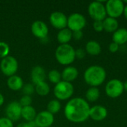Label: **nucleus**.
Here are the masks:
<instances>
[{"instance_id":"nucleus-39","label":"nucleus","mask_w":127,"mask_h":127,"mask_svg":"<svg viewBox=\"0 0 127 127\" xmlns=\"http://www.w3.org/2000/svg\"><path fill=\"white\" fill-rule=\"evenodd\" d=\"M123 84H124V91H127V80H126L124 83H123Z\"/></svg>"},{"instance_id":"nucleus-14","label":"nucleus","mask_w":127,"mask_h":127,"mask_svg":"<svg viewBox=\"0 0 127 127\" xmlns=\"http://www.w3.org/2000/svg\"><path fill=\"white\" fill-rule=\"evenodd\" d=\"M108 115L107 109L103 106L97 105L90 108L89 118L95 121H101L106 118Z\"/></svg>"},{"instance_id":"nucleus-18","label":"nucleus","mask_w":127,"mask_h":127,"mask_svg":"<svg viewBox=\"0 0 127 127\" xmlns=\"http://www.w3.org/2000/svg\"><path fill=\"white\" fill-rule=\"evenodd\" d=\"M71 39H72V31L68 28L60 30L57 36V39L60 45L68 44V42L71 40Z\"/></svg>"},{"instance_id":"nucleus-16","label":"nucleus","mask_w":127,"mask_h":127,"mask_svg":"<svg viewBox=\"0 0 127 127\" xmlns=\"http://www.w3.org/2000/svg\"><path fill=\"white\" fill-rule=\"evenodd\" d=\"M78 74V70L76 68L73 66H68L63 71L61 77L63 81L71 83L77 78Z\"/></svg>"},{"instance_id":"nucleus-8","label":"nucleus","mask_w":127,"mask_h":127,"mask_svg":"<svg viewBox=\"0 0 127 127\" xmlns=\"http://www.w3.org/2000/svg\"><path fill=\"white\" fill-rule=\"evenodd\" d=\"M124 84L118 79H112L106 86V93L111 98H118L124 92Z\"/></svg>"},{"instance_id":"nucleus-29","label":"nucleus","mask_w":127,"mask_h":127,"mask_svg":"<svg viewBox=\"0 0 127 127\" xmlns=\"http://www.w3.org/2000/svg\"><path fill=\"white\" fill-rule=\"evenodd\" d=\"M19 104L22 106V107H25V106H31V103H32V99L31 97V96L28 95H23L20 100H19Z\"/></svg>"},{"instance_id":"nucleus-36","label":"nucleus","mask_w":127,"mask_h":127,"mask_svg":"<svg viewBox=\"0 0 127 127\" xmlns=\"http://www.w3.org/2000/svg\"><path fill=\"white\" fill-rule=\"evenodd\" d=\"M28 123L29 127H37V125H36V122H35L34 121H29V122H28Z\"/></svg>"},{"instance_id":"nucleus-28","label":"nucleus","mask_w":127,"mask_h":127,"mask_svg":"<svg viewBox=\"0 0 127 127\" xmlns=\"http://www.w3.org/2000/svg\"><path fill=\"white\" fill-rule=\"evenodd\" d=\"M22 92L25 94V95H28L30 96L31 95H32L34 91H35V87L33 86V84L31 83H26L23 86L22 89Z\"/></svg>"},{"instance_id":"nucleus-2","label":"nucleus","mask_w":127,"mask_h":127,"mask_svg":"<svg viewBox=\"0 0 127 127\" xmlns=\"http://www.w3.org/2000/svg\"><path fill=\"white\" fill-rule=\"evenodd\" d=\"M85 82L92 87H97L103 83L106 77V70L100 65H92L84 72Z\"/></svg>"},{"instance_id":"nucleus-13","label":"nucleus","mask_w":127,"mask_h":127,"mask_svg":"<svg viewBox=\"0 0 127 127\" xmlns=\"http://www.w3.org/2000/svg\"><path fill=\"white\" fill-rule=\"evenodd\" d=\"M34 121L38 127H51L54 121V115L47 110L40 112L36 115Z\"/></svg>"},{"instance_id":"nucleus-33","label":"nucleus","mask_w":127,"mask_h":127,"mask_svg":"<svg viewBox=\"0 0 127 127\" xmlns=\"http://www.w3.org/2000/svg\"><path fill=\"white\" fill-rule=\"evenodd\" d=\"M83 33L82 31H76L72 32V38H74L76 40H80L83 38Z\"/></svg>"},{"instance_id":"nucleus-5","label":"nucleus","mask_w":127,"mask_h":127,"mask_svg":"<svg viewBox=\"0 0 127 127\" xmlns=\"http://www.w3.org/2000/svg\"><path fill=\"white\" fill-rule=\"evenodd\" d=\"M88 12L90 17L95 21H103L107 15L105 5L100 1L91 2L88 7Z\"/></svg>"},{"instance_id":"nucleus-3","label":"nucleus","mask_w":127,"mask_h":127,"mask_svg":"<svg viewBox=\"0 0 127 127\" xmlns=\"http://www.w3.org/2000/svg\"><path fill=\"white\" fill-rule=\"evenodd\" d=\"M55 57L60 64L63 65H70L76 59L75 50L69 44L60 45L55 51Z\"/></svg>"},{"instance_id":"nucleus-19","label":"nucleus","mask_w":127,"mask_h":127,"mask_svg":"<svg viewBox=\"0 0 127 127\" xmlns=\"http://www.w3.org/2000/svg\"><path fill=\"white\" fill-rule=\"evenodd\" d=\"M7 86L13 91H19L22 89L24 83L22 79L17 75H13L7 79Z\"/></svg>"},{"instance_id":"nucleus-30","label":"nucleus","mask_w":127,"mask_h":127,"mask_svg":"<svg viewBox=\"0 0 127 127\" xmlns=\"http://www.w3.org/2000/svg\"><path fill=\"white\" fill-rule=\"evenodd\" d=\"M0 127H13V121L8 119L7 117L0 118Z\"/></svg>"},{"instance_id":"nucleus-9","label":"nucleus","mask_w":127,"mask_h":127,"mask_svg":"<svg viewBox=\"0 0 127 127\" xmlns=\"http://www.w3.org/2000/svg\"><path fill=\"white\" fill-rule=\"evenodd\" d=\"M86 20L83 15L74 13L71 14L68 17L67 26L72 32L76 31H82V29L86 26Z\"/></svg>"},{"instance_id":"nucleus-15","label":"nucleus","mask_w":127,"mask_h":127,"mask_svg":"<svg viewBox=\"0 0 127 127\" xmlns=\"http://www.w3.org/2000/svg\"><path fill=\"white\" fill-rule=\"evenodd\" d=\"M31 77L32 82L35 85H36L37 83L45 81L46 77V73L42 67L37 65L33 68L31 73Z\"/></svg>"},{"instance_id":"nucleus-10","label":"nucleus","mask_w":127,"mask_h":127,"mask_svg":"<svg viewBox=\"0 0 127 127\" xmlns=\"http://www.w3.org/2000/svg\"><path fill=\"white\" fill-rule=\"evenodd\" d=\"M49 21L54 28L59 30H62L67 27L68 17L63 12L54 11L51 13Z\"/></svg>"},{"instance_id":"nucleus-40","label":"nucleus","mask_w":127,"mask_h":127,"mask_svg":"<svg viewBox=\"0 0 127 127\" xmlns=\"http://www.w3.org/2000/svg\"></svg>"},{"instance_id":"nucleus-26","label":"nucleus","mask_w":127,"mask_h":127,"mask_svg":"<svg viewBox=\"0 0 127 127\" xmlns=\"http://www.w3.org/2000/svg\"><path fill=\"white\" fill-rule=\"evenodd\" d=\"M48 78L49 80V81L52 83H54L55 85L57 84L58 83H60L61 81L62 77H61V74L56 69H53L51 71H50L48 74Z\"/></svg>"},{"instance_id":"nucleus-31","label":"nucleus","mask_w":127,"mask_h":127,"mask_svg":"<svg viewBox=\"0 0 127 127\" xmlns=\"http://www.w3.org/2000/svg\"><path fill=\"white\" fill-rule=\"evenodd\" d=\"M93 28L95 31L97 32H101L103 29V21H95L93 23Z\"/></svg>"},{"instance_id":"nucleus-1","label":"nucleus","mask_w":127,"mask_h":127,"mask_svg":"<svg viewBox=\"0 0 127 127\" xmlns=\"http://www.w3.org/2000/svg\"><path fill=\"white\" fill-rule=\"evenodd\" d=\"M90 107L87 101L80 97L70 100L65 105L64 113L65 118L73 123H82L89 118Z\"/></svg>"},{"instance_id":"nucleus-7","label":"nucleus","mask_w":127,"mask_h":127,"mask_svg":"<svg viewBox=\"0 0 127 127\" xmlns=\"http://www.w3.org/2000/svg\"><path fill=\"white\" fill-rule=\"evenodd\" d=\"M105 7L109 17L116 19L124 13L125 5L121 0H109L106 1Z\"/></svg>"},{"instance_id":"nucleus-25","label":"nucleus","mask_w":127,"mask_h":127,"mask_svg":"<svg viewBox=\"0 0 127 127\" xmlns=\"http://www.w3.org/2000/svg\"><path fill=\"white\" fill-rule=\"evenodd\" d=\"M61 109V104L58 100H51L47 105V111L52 115H55L59 112Z\"/></svg>"},{"instance_id":"nucleus-32","label":"nucleus","mask_w":127,"mask_h":127,"mask_svg":"<svg viewBox=\"0 0 127 127\" xmlns=\"http://www.w3.org/2000/svg\"><path fill=\"white\" fill-rule=\"evenodd\" d=\"M86 51L83 50V48H78L77 50H75V57L76 58L79 59V60H82L86 56Z\"/></svg>"},{"instance_id":"nucleus-35","label":"nucleus","mask_w":127,"mask_h":127,"mask_svg":"<svg viewBox=\"0 0 127 127\" xmlns=\"http://www.w3.org/2000/svg\"><path fill=\"white\" fill-rule=\"evenodd\" d=\"M16 127H29V124H28V122H22V123L19 124Z\"/></svg>"},{"instance_id":"nucleus-12","label":"nucleus","mask_w":127,"mask_h":127,"mask_svg":"<svg viewBox=\"0 0 127 127\" xmlns=\"http://www.w3.org/2000/svg\"><path fill=\"white\" fill-rule=\"evenodd\" d=\"M31 32L34 36L41 40L48 36V28L44 22L36 20L31 25Z\"/></svg>"},{"instance_id":"nucleus-22","label":"nucleus","mask_w":127,"mask_h":127,"mask_svg":"<svg viewBox=\"0 0 127 127\" xmlns=\"http://www.w3.org/2000/svg\"><path fill=\"white\" fill-rule=\"evenodd\" d=\"M36 115L37 114H36V109L31 106H25V107H22V109L21 117L23 118L28 122L34 121Z\"/></svg>"},{"instance_id":"nucleus-34","label":"nucleus","mask_w":127,"mask_h":127,"mask_svg":"<svg viewBox=\"0 0 127 127\" xmlns=\"http://www.w3.org/2000/svg\"><path fill=\"white\" fill-rule=\"evenodd\" d=\"M109 50L112 53H115V52H117L119 50V45H118L117 43L112 42L109 45Z\"/></svg>"},{"instance_id":"nucleus-21","label":"nucleus","mask_w":127,"mask_h":127,"mask_svg":"<svg viewBox=\"0 0 127 127\" xmlns=\"http://www.w3.org/2000/svg\"><path fill=\"white\" fill-rule=\"evenodd\" d=\"M103 29L109 33H114L118 29V22L116 19L106 17L103 21Z\"/></svg>"},{"instance_id":"nucleus-23","label":"nucleus","mask_w":127,"mask_h":127,"mask_svg":"<svg viewBox=\"0 0 127 127\" xmlns=\"http://www.w3.org/2000/svg\"><path fill=\"white\" fill-rule=\"evenodd\" d=\"M100 92L97 87H91L86 92V98L89 102H95L100 97Z\"/></svg>"},{"instance_id":"nucleus-24","label":"nucleus","mask_w":127,"mask_h":127,"mask_svg":"<svg viewBox=\"0 0 127 127\" xmlns=\"http://www.w3.org/2000/svg\"><path fill=\"white\" fill-rule=\"evenodd\" d=\"M35 91L40 96H46L50 92V86L45 81L41 82L36 85Z\"/></svg>"},{"instance_id":"nucleus-4","label":"nucleus","mask_w":127,"mask_h":127,"mask_svg":"<svg viewBox=\"0 0 127 127\" xmlns=\"http://www.w3.org/2000/svg\"><path fill=\"white\" fill-rule=\"evenodd\" d=\"M74 86L71 83L61 80L55 85L54 95L58 100H66L71 97L74 94Z\"/></svg>"},{"instance_id":"nucleus-17","label":"nucleus","mask_w":127,"mask_h":127,"mask_svg":"<svg viewBox=\"0 0 127 127\" xmlns=\"http://www.w3.org/2000/svg\"><path fill=\"white\" fill-rule=\"evenodd\" d=\"M113 42L117 43L118 45H124L127 42V29L124 28H118L116 31L114 32L112 36Z\"/></svg>"},{"instance_id":"nucleus-11","label":"nucleus","mask_w":127,"mask_h":127,"mask_svg":"<svg viewBox=\"0 0 127 127\" xmlns=\"http://www.w3.org/2000/svg\"><path fill=\"white\" fill-rule=\"evenodd\" d=\"M22 106L17 101L10 102L6 107V116L11 121H16L20 119L22 114Z\"/></svg>"},{"instance_id":"nucleus-6","label":"nucleus","mask_w":127,"mask_h":127,"mask_svg":"<svg viewBox=\"0 0 127 127\" xmlns=\"http://www.w3.org/2000/svg\"><path fill=\"white\" fill-rule=\"evenodd\" d=\"M18 61L17 60L12 57V56H7L4 58H3L0 63V68L2 73L7 77H11L13 75H15L18 70Z\"/></svg>"},{"instance_id":"nucleus-27","label":"nucleus","mask_w":127,"mask_h":127,"mask_svg":"<svg viewBox=\"0 0 127 127\" xmlns=\"http://www.w3.org/2000/svg\"><path fill=\"white\" fill-rule=\"evenodd\" d=\"M10 52L9 45L4 42H0V57L4 58L8 56Z\"/></svg>"},{"instance_id":"nucleus-38","label":"nucleus","mask_w":127,"mask_h":127,"mask_svg":"<svg viewBox=\"0 0 127 127\" xmlns=\"http://www.w3.org/2000/svg\"><path fill=\"white\" fill-rule=\"evenodd\" d=\"M123 14L124 15V16H125L126 19L127 20V5H125V7H124V13H123Z\"/></svg>"},{"instance_id":"nucleus-20","label":"nucleus","mask_w":127,"mask_h":127,"mask_svg":"<svg viewBox=\"0 0 127 127\" xmlns=\"http://www.w3.org/2000/svg\"><path fill=\"white\" fill-rule=\"evenodd\" d=\"M86 52L92 56L99 55L101 52V46L97 41L90 40L86 45Z\"/></svg>"},{"instance_id":"nucleus-37","label":"nucleus","mask_w":127,"mask_h":127,"mask_svg":"<svg viewBox=\"0 0 127 127\" xmlns=\"http://www.w3.org/2000/svg\"><path fill=\"white\" fill-rule=\"evenodd\" d=\"M4 96L2 95V94L0 93V106H1L4 103Z\"/></svg>"}]
</instances>
